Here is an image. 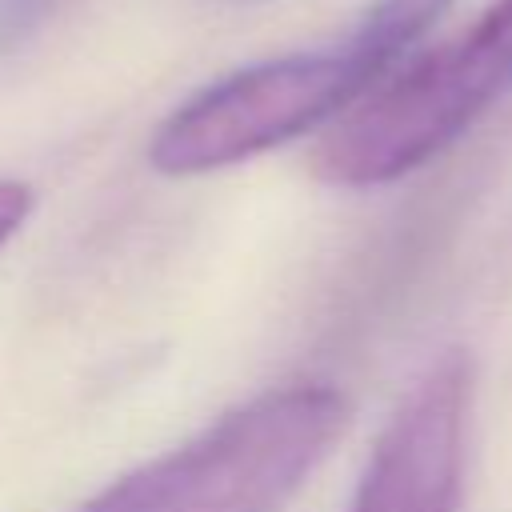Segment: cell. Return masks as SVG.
Segmentation results:
<instances>
[{
	"instance_id": "obj_1",
	"label": "cell",
	"mask_w": 512,
	"mask_h": 512,
	"mask_svg": "<svg viewBox=\"0 0 512 512\" xmlns=\"http://www.w3.org/2000/svg\"><path fill=\"white\" fill-rule=\"evenodd\" d=\"M448 4L372 0L344 36L220 76L156 128L148 144L152 164L164 176H200L336 124L400 68Z\"/></svg>"
},
{
	"instance_id": "obj_2",
	"label": "cell",
	"mask_w": 512,
	"mask_h": 512,
	"mask_svg": "<svg viewBox=\"0 0 512 512\" xmlns=\"http://www.w3.org/2000/svg\"><path fill=\"white\" fill-rule=\"evenodd\" d=\"M512 92V0L384 76L316 144L312 168L336 188L392 184L448 152Z\"/></svg>"
},
{
	"instance_id": "obj_3",
	"label": "cell",
	"mask_w": 512,
	"mask_h": 512,
	"mask_svg": "<svg viewBox=\"0 0 512 512\" xmlns=\"http://www.w3.org/2000/svg\"><path fill=\"white\" fill-rule=\"evenodd\" d=\"M328 384L272 388L196 440L128 472L80 512H280L344 432Z\"/></svg>"
},
{
	"instance_id": "obj_4",
	"label": "cell",
	"mask_w": 512,
	"mask_h": 512,
	"mask_svg": "<svg viewBox=\"0 0 512 512\" xmlns=\"http://www.w3.org/2000/svg\"><path fill=\"white\" fill-rule=\"evenodd\" d=\"M472 388L464 352L436 356L376 436L348 512H460Z\"/></svg>"
},
{
	"instance_id": "obj_5",
	"label": "cell",
	"mask_w": 512,
	"mask_h": 512,
	"mask_svg": "<svg viewBox=\"0 0 512 512\" xmlns=\"http://www.w3.org/2000/svg\"><path fill=\"white\" fill-rule=\"evenodd\" d=\"M60 0H0V56L20 48L28 36H36Z\"/></svg>"
},
{
	"instance_id": "obj_6",
	"label": "cell",
	"mask_w": 512,
	"mask_h": 512,
	"mask_svg": "<svg viewBox=\"0 0 512 512\" xmlns=\"http://www.w3.org/2000/svg\"><path fill=\"white\" fill-rule=\"evenodd\" d=\"M28 212H32V192L16 180H0V248L16 236Z\"/></svg>"
}]
</instances>
